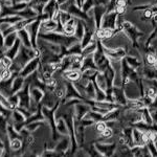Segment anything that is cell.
I'll return each mask as SVG.
<instances>
[{"label": "cell", "mask_w": 157, "mask_h": 157, "mask_svg": "<svg viewBox=\"0 0 157 157\" xmlns=\"http://www.w3.org/2000/svg\"><path fill=\"white\" fill-rule=\"evenodd\" d=\"M38 56H40V52L38 48L26 47L24 45H21L18 55L16 56V58L13 61L23 68L26 63H29L30 60L34 59L35 57H38Z\"/></svg>", "instance_id": "obj_1"}, {"label": "cell", "mask_w": 157, "mask_h": 157, "mask_svg": "<svg viewBox=\"0 0 157 157\" xmlns=\"http://www.w3.org/2000/svg\"><path fill=\"white\" fill-rule=\"evenodd\" d=\"M118 18V13L116 11L106 12L102 19L101 29H116V22Z\"/></svg>", "instance_id": "obj_2"}, {"label": "cell", "mask_w": 157, "mask_h": 157, "mask_svg": "<svg viewBox=\"0 0 157 157\" xmlns=\"http://www.w3.org/2000/svg\"><path fill=\"white\" fill-rule=\"evenodd\" d=\"M19 97V106L18 107L29 109L32 105V98H30V92H29V84L25 83L24 87L21 90L17 92Z\"/></svg>", "instance_id": "obj_3"}, {"label": "cell", "mask_w": 157, "mask_h": 157, "mask_svg": "<svg viewBox=\"0 0 157 157\" xmlns=\"http://www.w3.org/2000/svg\"><path fill=\"white\" fill-rule=\"evenodd\" d=\"M40 64H41V61H40V56L35 57L34 59H32L29 63H26V64H25V66L22 68L21 71L19 72V75H21V77H23V78H27L29 75H32V73L37 71L38 68H39V66H40Z\"/></svg>", "instance_id": "obj_4"}, {"label": "cell", "mask_w": 157, "mask_h": 157, "mask_svg": "<svg viewBox=\"0 0 157 157\" xmlns=\"http://www.w3.org/2000/svg\"><path fill=\"white\" fill-rule=\"evenodd\" d=\"M95 148L102 156H111L115 153L117 147L115 143H97Z\"/></svg>", "instance_id": "obj_5"}, {"label": "cell", "mask_w": 157, "mask_h": 157, "mask_svg": "<svg viewBox=\"0 0 157 157\" xmlns=\"http://www.w3.org/2000/svg\"><path fill=\"white\" fill-rule=\"evenodd\" d=\"M30 98H32V105L30 106H39L44 98V90L36 86H29Z\"/></svg>", "instance_id": "obj_6"}, {"label": "cell", "mask_w": 157, "mask_h": 157, "mask_svg": "<svg viewBox=\"0 0 157 157\" xmlns=\"http://www.w3.org/2000/svg\"><path fill=\"white\" fill-rule=\"evenodd\" d=\"M107 12L106 6H97L94 7H92V16L94 19V23H95V29L98 30L101 29V24H102V19L105 15V13Z\"/></svg>", "instance_id": "obj_7"}, {"label": "cell", "mask_w": 157, "mask_h": 157, "mask_svg": "<svg viewBox=\"0 0 157 157\" xmlns=\"http://www.w3.org/2000/svg\"><path fill=\"white\" fill-rule=\"evenodd\" d=\"M112 94H113V98H114V102L116 104H118V105H121V106H126L128 98L125 94L124 86H121V87L113 86L112 87Z\"/></svg>", "instance_id": "obj_8"}, {"label": "cell", "mask_w": 157, "mask_h": 157, "mask_svg": "<svg viewBox=\"0 0 157 157\" xmlns=\"http://www.w3.org/2000/svg\"><path fill=\"white\" fill-rule=\"evenodd\" d=\"M73 109H75V118H77V120L80 121L87 114L88 111L91 110V106L89 104L84 102V101H82V102L77 104Z\"/></svg>", "instance_id": "obj_9"}, {"label": "cell", "mask_w": 157, "mask_h": 157, "mask_svg": "<svg viewBox=\"0 0 157 157\" xmlns=\"http://www.w3.org/2000/svg\"><path fill=\"white\" fill-rule=\"evenodd\" d=\"M70 137L69 135H63L62 137L59 139V143L57 144V146L55 147V150L59 155H63L66 153L67 150H69L70 148Z\"/></svg>", "instance_id": "obj_10"}, {"label": "cell", "mask_w": 157, "mask_h": 157, "mask_svg": "<svg viewBox=\"0 0 157 157\" xmlns=\"http://www.w3.org/2000/svg\"><path fill=\"white\" fill-rule=\"evenodd\" d=\"M85 126L80 121L75 118V135L78 145H83L85 139Z\"/></svg>", "instance_id": "obj_11"}, {"label": "cell", "mask_w": 157, "mask_h": 157, "mask_svg": "<svg viewBox=\"0 0 157 157\" xmlns=\"http://www.w3.org/2000/svg\"><path fill=\"white\" fill-rule=\"evenodd\" d=\"M65 100H69V98H78V100H83V97L80 94V92L78 91V89L75 88V84L72 82L67 81L66 82V92H65Z\"/></svg>", "instance_id": "obj_12"}, {"label": "cell", "mask_w": 157, "mask_h": 157, "mask_svg": "<svg viewBox=\"0 0 157 157\" xmlns=\"http://www.w3.org/2000/svg\"><path fill=\"white\" fill-rule=\"evenodd\" d=\"M58 26V21H56L55 19L52 18H48L46 20H43L41 21V24H40V30L39 33H52V32H56Z\"/></svg>", "instance_id": "obj_13"}, {"label": "cell", "mask_w": 157, "mask_h": 157, "mask_svg": "<svg viewBox=\"0 0 157 157\" xmlns=\"http://www.w3.org/2000/svg\"><path fill=\"white\" fill-rule=\"evenodd\" d=\"M14 75H13V78H11L10 80L0 81V93H2V94H3L6 98L11 97V95L13 94V92H12V83H13Z\"/></svg>", "instance_id": "obj_14"}, {"label": "cell", "mask_w": 157, "mask_h": 157, "mask_svg": "<svg viewBox=\"0 0 157 157\" xmlns=\"http://www.w3.org/2000/svg\"><path fill=\"white\" fill-rule=\"evenodd\" d=\"M87 69H94V70H98V65L95 64L94 59H93V55L87 56V57H84L82 62V67H81V72L85 71Z\"/></svg>", "instance_id": "obj_15"}, {"label": "cell", "mask_w": 157, "mask_h": 157, "mask_svg": "<svg viewBox=\"0 0 157 157\" xmlns=\"http://www.w3.org/2000/svg\"><path fill=\"white\" fill-rule=\"evenodd\" d=\"M59 10H60V6L58 4L57 0H48L47 3L45 4L43 13H44V14H47L50 18H52L55 13L57 11H59Z\"/></svg>", "instance_id": "obj_16"}, {"label": "cell", "mask_w": 157, "mask_h": 157, "mask_svg": "<svg viewBox=\"0 0 157 157\" xmlns=\"http://www.w3.org/2000/svg\"><path fill=\"white\" fill-rule=\"evenodd\" d=\"M25 85V78L21 77L20 75H14L13 78V83H12V92L13 94L17 93L18 91H20Z\"/></svg>", "instance_id": "obj_17"}, {"label": "cell", "mask_w": 157, "mask_h": 157, "mask_svg": "<svg viewBox=\"0 0 157 157\" xmlns=\"http://www.w3.org/2000/svg\"><path fill=\"white\" fill-rule=\"evenodd\" d=\"M17 35H18V39L20 40L22 45H24V46H26V47H33L29 34L26 29H23L19 30V32H17Z\"/></svg>", "instance_id": "obj_18"}, {"label": "cell", "mask_w": 157, "mask_h": 157, "mask_svg": "<svg viewBox=\"0 0 157 157\" xmlns=\"http://www.w3.org/2000/svg\"><path fill=\"white\" fill-rule=\"evenodd\" d=\"M56 127H57L58 133H60L61 135H69V129L63 117H60L56 121Z\"/></svg>", "instance_id": "obj_19"}, {"label": "cell", "mask_w": 157, "mask_h": 157, "mask_svg": "<svg viewBox=\"0 0 157 157\" xmlns=\"http://www.w3.org/2000/svg\"><path fill=\"white\" fill-rule=\"evenodd\" d=\"M77 23H78V18L72 17V18L64 25V34L67 35V36H73V35H75Z\"/></svg>", "instance_id": "obj_20"}, {"label": "cell", "mask_w": 157, "mask_h": 157, "mask_svg": "<svg viewBox=\"0 0 157 157\" xmlns=\"http://www.w3.org/2000/svg\"><path fill=\"white\" fill-rule=\"evenodd\" d=\"M85 26H86V21L78 18V23H77V26H75V35H73V36L77 38L78 41H81V40H82V38H83V36H84Z\"/></svg>", "instance_id": "obj_21"}, {"label": "cell", "mask_w": 157, "mask_h": 157, "mask_svg": "<svg viewBox=\"0 0 157 157\" xmlns=\"http://www.w3.org/2000/svg\"><path fill=\"white\" fill-rule=\"evenodd\" d=\"M17 15H19V16L23 19H35L39 16V14L30 6H27L26 9H24L23 11L19 12Z\"/></svg>", "instance_id": "obj_22"}, {"label": "cell", "mask_w": 157, "mask_h": 157, "mask_svg": "<svg viewBox=\"0 0 157 157\" xmlns=\"http://www.w3.org/2000/svg\"><path fill=\"white\" fill-rule=\"evenodd\" d=\"M10 151L16 152V151H23V140L21 138H14L9 140Z\"/></svg>", "instance_id": "obj_23"}, {"label": "cell", "mask_w": 157, "mask_h": 157, "mask_svg": "<svg viewBox=\"0 0 157 157\" xmlns=\"http://www.w3.org/2000/svg\"><path fill=\"white\" fill-rule=\"evenodd\" d=\"M6 135H7V138H9V140H11V139H14V138H21L22 140H23V138H22V135L20 134L19 131L17 130L16 128H15V126L13 125L12 123H9V125H7Z\"/></svg>", "instance_id": "obj_24"}, {"label": "cell", "mask_w": 157, "mask_h": 157, "mask_svg": "<svg viewBox=\"0 0 157 157\" xmlns=\"http://www.w3.org/2000/svg\"><path fill=\"white\" fill-rule=\"evenodd\" d=\"M21 42H20L19 39L16 40V42H15V44L13 45L12 47H10V48H7L6 52V56H7L9 58H11L12 60H14L15 58H16V56L18 55L19 50H20V47H21Z\"/></svg>", "instance_id": "obj_25"}, {"label": "cell", "mask_w": 157, "mask_h": 157, "mask_svg": "<svg viewBox=\"0 0 157 157\" xmlns=\"http://www.w3.org/2000/svg\"><path fill=\"white\" fill-rule=\"evenodd\" d=\"M97 47H98L97 39H94L93 41H91L87 46H85L84 48L82 49V56L83 57H87V56L93 55L95 50H97Z\"/></svg>", "instance_id": "obj_26"}, {"label": "cell", "mask_w": 157, "mask_h": 157, "mask_svg": "<svg viewBox=\"0 0 157 157\" xmlns=\"http://www.w3.org/2000/svg\"><path fill=\"white\" fill-rule=\"evenodd\" d=\"M125 60L127 61V63L133 68V69L139 70L141 68V62L137 57H133V56H126Z\"/></svg>", "instance_id": "obj_27"}, {"label": "cell", "mask_w": 157, "mask_h": 157, "mask_svg": "<svg viewBox=\"0 0 157 157\" xmlns=\"http://www.w3.org/2000/svg\"><path fill=\"white\" fill-rule=\"evenodd\" d=\"M17 39H18V35H17L16 32L6 35V36L4 37V46H6V48L12 47L13 45L15 44V42H16Z\"/></svg>", "instance_id": "obj_28"}, {"label": "cell", "mask_w": 157, "mask_h": 157, "mask_svg": "<svg viewBox=\"0 0 157 157\" xmlns=\"http://www.w3.org/2000/svg\"><path fill=\"white\" fill-rule=\"evenodd\" d=\"M82 45L81 42H77L75 44H73L72 46H70L69 48L66 50V55L68 56H73V55H82Z\"/></svg>", "instance_id": "obj_29"}, {"label": "cell", "mask_w": 157, "mask_h": 157, "mask_svg": "<svg viewBox=\"0 0 157 157\" xmlns=\"http://www.w3.org/2000/svg\"><path fill=\"white\" fill-rule=\"evenodd\" d=\"M45 121H34V123H29L26 124V125L24 126V128L26 129V130H29L30 133L35 132V131L38 130V128L42 127L43 125H44Z\"/></svg>", "instance_id": "obj_30"}, {"label": "cell", "mask_w": 157, "mask_h": 157, "mask_svg": "<svg viewBox=\"0 0 157 157\" xmlns=\"http://www.w3.org/2000/svg\"><path fill=\"white\" fill-rule=\"evenodd\" d=\"M14 15H17V13L15 11H13L11 6H2L1 13H0V18H2V17H7V16H14Z\"/></svg>", "instance_id": "obj_31"}, {"label": "cell", "mask_w": 157, "mask_h": 157, "mask_svg": "<svg viewBox=\"0 0 157 157\" xmlns=\"http://www.w3.org/2000/svg\"><path fill=\"white\" fill-rule=\"evenodd\" d=\"M27 6H29V3H27V2H20V1L16 2V3H14L13 6H11L12 10L16 12L17 14H18L19 12L23 11L24 9H26Z\"/></svg>", "instance_id": "obj_32"}, {"label": "cell", "mask_w": 157, "mask_h": 157, "mask_svg": "<svg viewBox=\"0 0 157 157\" xmlns=\"http://www.w3.org/2000/svg\"><path fill=\"white\" fill-rule=\"evenodd\" d=\"M7 100H9L10 104H11L13 110H14V109H16L19 106V102H20V101H19V97H18V94H17V93H15V94H12L11 97L7 98Z\"/></svg>", "instance_id": "obj_33"}, {"label": "cell", "mask_w": 157, "mask_h": 157, "mask_svg": "<svg viewBox=\"0 0 157 157\" xmlns=\"http://www.w3.org/2000/svg\"><path fill=\"white\" fill-rule=\"evenodd\" d=\"M12 63H13V60L11 58L7 57V56H2V57L0 58V64H1V66L3 68H10Z\"/></svg>", "instance_id": "obj_34"}, {"label": "cell", "mask_w": 157, "mask_h": 157, "mask_svg": "<svg viewBox=\"0 0 157 157\" xmlns=\"http://www.w3.org/2000/svg\"><path fill=\"white\" fill-rule=\"evenodd\" d=\"M7 125H9V120H7L4 115L0 114V130H1L2 132L6 133Z\"/></svg>", "instance_id": "obj_35"}, {"label": "cell", "mask_w": 157, "mask_h": 157, "mask_svg": "<svg viewBox=\"0 0 157 157\" xmlns=\"http://www.w3.org/2000/svg\"><path fill=\"white\" fill-rule=\"evenodd\" d=\"M11 78H13V73L9 68H4L3 71L1 72V75H0V81H6L10 80Z\"/></svg>", "instance_id": "obj_36"}, {"label": "cell", "mask_w": 157, "mask_h": 157, "mask_svg": "<svg viewBox=\"0 0 157 157\" xmlns=\"http://www.w3.org/2000/svg\"><path fill=\"white\" fill-rule=\"evenodd\" d=\"M106 128H107L106 121H98V123H95V131H97L98 134L103 133V131L105 130Z\"/></svg>", "instance_id": "obj_37"}, {"label": "cell", "mask_w": 157, "mask_h": 157, "mask_svg": "<svg viewBox=\"0 0 157 157\" xmlns=\"http://www.w3.org/2000/svg\"><path fill=\"white\" fill-rule=\"evenodd\" d=\"M112 135H113V130L110 127H108V126H107V128L103 131V133H101L102 138H105V139L111 138V137H112Z\"/></svg>", "instance_id": "obj_38"}, {"label": "cell", "mask_w": 157, "mask_h": 157, "mask_svg": "<svg viewBox=\"0 0 157 157\" xmlns=\"http://www.w3.org/2000/svg\"><path fill=\"white\" fill-rule=\"evenodd\" d=\"M4 46V36L2 35V33H0V48Z\"/></svg>", "instance_id": "obj_39"}, {"label": "cell", "mask_w": 157, "mask_h": 157, "mask_svg": "<svg viewBox=\"0 0 157 157\" xmlns=\"http://www.w3.org/2000/svg\"><path fill=\"white\" fill-rule=\"evenodd\" d=\"M75 3H77L78 6L82 7L83 4H84V2H85V0H75Z\"/></svg>", "instance_id": "obj_40"}, {"label": "cell", "mask_w": 157, "mask_h": 157, "mask_svg": "<svg viewBox=\"0 0 157 157\" xmlns=\"http://www.w3.org/2000/svg\"><path fill=\"white\" fill-rule=\"evenodd\" d=\"M4 147H6V141H4L3 139L0 138V148L4 149Z\"/></svg>", "instance_id": "obj_41"}, {"label": "cell", "mask_w": 157, "mask_h": 157, "mask_svg": "<svg viewBox=\"0 0 157 157\" xmlns=\"http://www.w3.org/2000/svg\"><path fill=\"white\" fill-rule=\"evenodd\" d=\"M4 155V149L0 148V156H3Z\"/></svg>", "instance_id": "obj_42"}, {"label": "cell", "mask_w": 157, "mask_h": 157, "mask_svg": "<svg viewBox=\"0 0 157 157\" xmlns=\"http://www.w3.org/2000/svg\"><path fill=\"white\" fill-rule=\"evenodd\" d=\"M18 1H20V2H27V3H29L30 0H17V2H18Z\"/></svg>", "instance_id": "obj_43"}, {"label": "cell", "mask_w": 157, "mask_h": 157, "mask_svg": "<svg viewBox=\"0 0 157 157\" xmlns=\"http://www.w3.org/2000/svg\"><path fill=\"white\" fill-rule=\"evenodd\" d=\"M2 6H3V4H2V2L0 1V13H1V10H2Z\"/></svg>", "instance_id": "obj_44"}, {"label": "cell", "mask_w": 157, "mask_h": 157, "mask_svg": "<svg viewBox=\"0 0 157 157\" xmlns=\"http://www.w3.org/2000/svg\"><path fill=\"white\" fill-rule=\"evenodd\" d=\"M11 1L13 2V3H16V2H17V0H11Z\"/></svg>", "instance_id": "obj_45"}, {"label": "cell", "mask_w": 157, "mask_h": 157, "mask_svg": "<svg viewBox=\"0 0 157 157\" xmlns=\"http://www.w3.org/2000/svg\"><path fill=\"white\" fill-rule=\"evenodd\" d=\"M0 1L2 2V4H3V2H4V1H6V0H0Z\"/></svg>", "instance_id": "obj_46"}, {"label": "cell", "mask_w": 157, "mask_h": 157, "mask_svg": "<svg viewBox=\"0 0 157 157\" xmlns=\"http://www.w3.org/2000/svg\"><path fill=\"white\" fill-rule=\"evenodd\" d=\"M0 58H1V56H0Z\"/></svg>", "instance_id": "obj_47"}, {"label": "cell", "mask_w": 157, "mask_h": 157, "mask_svg": "<svg viewBox=\"0 0 157 157\" xmlns=\"http://www.w3.org/2000/svg\"><path fill=\"white\" fill-rule=\"evenodd\" d=\"M0 33H1V32H0Z\"/></svg>", "instance_id": "obj_48"}]
</instances>
